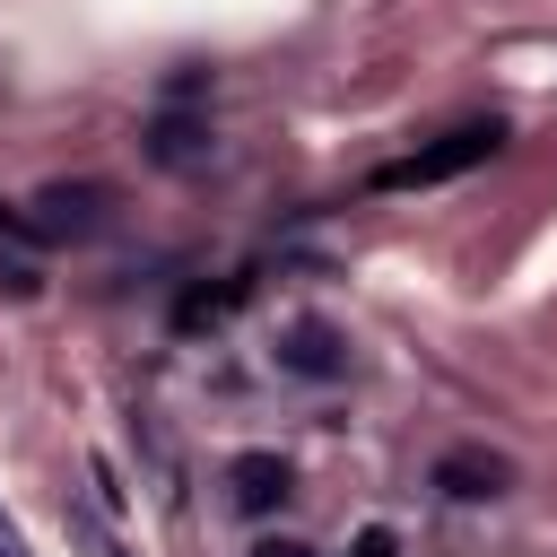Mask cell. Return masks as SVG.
<instances>
[{"label":"cell","mask_w":557,"mask_h":557,"mask_svg":"<svg viewBox=\"0 0 557 557\" xmlns=\"http://www.w3.org/2000/svg\"><path fill=\"white\" fill-rule=\"evenodd\" d=\"M505 139H513V131H505L496 113H479V122H453V131H435L426 148H409V157L374 165V191H426V183H453V174L487 165V157H496Z\"/></svg>","instance_id":"6da1fadb"},{"label":"cell","mask_w":557,"mask_h":557,"mask_svg":"<svg viewBox=\"0 0 557 557\" xmlns=\"http://www.w3.org/2000/svg\"><path fill=\"white\" fill-rule=\"evenodd\" d=\"M96 218H104V183H44V191H35V209H26V226H35L44 244L96 235Z\"/></svg>","instance_id":"7a4b0ae2"},{"label":"cell","mask_w":557,"mask_h":557,"mask_svg":"<svg viewBox=\"0 0 557 557\" xmlns=\"http://www.w3.org/2000/svg\"><path fill=\"white\" fill-rule=\"evenodd\" d=\"M435 487H444L453 505H487V496H505V487H513V461H505V453H487V444H453V453L435 461Z\"/></svg>","instance_id":"3957f363"},{"label":"cell","mask_w":557,"mask_h":557,"mask_svg":"<svg viewBox=\"0 0 557 557\" xmlns=\"http://www.w3.org/2000/svg\"><path fill=\"white\" fill-rule=\"evenodd\" d=\"M278 366H287V374H305V383H331V374H348V339H339L331 322H287Z\"/></svg>","instance_id":"277c9868"},{"label":"cell","mask_w":557,"mask_h":557,"mask_svg":"<svg viewBox=\"0 0 557 557\" xmlns=\"http://www.w3.org/2000/svg\"><path fill=\"white\" fill-rule=\"evenodd\" d=\"M226 487H235V505H244V513H278V505L296 496V470H287L278 453H235Z\"/></svg>","instance_id":"5b68a950"},{"label":"cell","mask_w":557,"mask_h":557,"mask_svg":"<svg viewBox=\"0 0 557 557\" xmlns=\"http://www.w3.org/2000/svg\"><path fill=\"white\" fill-rule=\"evenodd\" d=\"M200 148H209V131H200L191 113H157V122H148V157H157V165H191Z\"/></svg>","instance_id":"8992f818"},{"label":"cell","mask_w":557,"mask_h":557,"mask_svg":"<svg viewBox=\"0 0 557 557\" xmlns=\"http://www.w3.org/2000/svg\"><path fill=\"white\" fill-rule=\"evenodd\" d=\"M235 305H244V278H226V287H191V296L174 305V322L200 331V322H218V313H235Z\"/></svg>","instance_id":"52a82bcc"},{"label":"cell","mask_w":557,"mask_h":557,"mask_svg":"<svg viewBox=\"0 0 557 557\" xmlns=\"http://www.w3.org/2000/svg\"><path fill=\"white\" fill-rule=\"evenodd\" d=\"M348 557H400V540H392V531H383V522H366V531H357V540H348Z\"/></svg>","instance_id":"ba28073f"},{"label":"cell","mask_w":557,"mask_h":557,"mask_svg":"<svg viewBox=\"0 0 557 557\" xmlns=\"http://www.w3.org/2000/svg\"><path fill=\"white\" fill-rule=\"evenodd\" d=\"M252 557H313V548H305V540H261Z\"/></svg>","instance_id":"9c48e42d"},{"label":"cell","mask_w":557,"mask_h":557,"mask_svg":"<svg viewBox=\"0 0 557 557\" xmlns=\"http://www.w3.org/2000/svg\"><path fill=\"white\" fill-rule=\"evenodd\" d=\"M0 235H35V226H26V218H17V209H0Z\"/></svg>","instance_id":"30bf717a"},{"label":"cell","mask_w":557,"mask_h":557,"mask_svg":"<svg viewBox=\"0 0 557 557\" xmlns=\"http://www.w3.org/2000/svg\"><path fill=\"white\" fill-rule=\"evenodd\" d=\"M0 557H26V548H17V531H9V513H0Z\"/></svg>","instance_id":"8fae6325"}]
</instances>
